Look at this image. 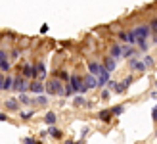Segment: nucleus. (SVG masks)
<instances>
[{
    "mask_svg": "<svg viewBox=\"0 0 157 144\" xmlns=\"http://www.w3.org/2000/svg\"><path fill=\"white\" fill-rule=\"evenodd\" d=\"M44 92L54 94V96H65V85L58 77L56 79H50V81L44 85Z\"/></svg>",
    "mask_w": 157,
    "mask_h": 144,
    "instance_id": "1",
    "label": "nucleus"
},
{
    "mask_svg": "<svg viewBox=\"0 0 157 144\" xmlns=\"http://www.w3.org/2000/svg\"><path fill=\"white\" fill-rule=\"evenodd\" d=\"M128 69L134 71V73H144L147 67H146L144 60H140V56L136 54V56H132V58H128Z\"/></svg>",
    "mask_w": 157,
    "mask_h": 144,
    "instance_id": "2",
    "label": "nucleus"
},
{
    "mask_svg": "<svg viewBox=\"0 0 157 144\" xmlns=\"http://www.w3.org/2000/svg\"><path fill=\"white\" fill-rule=\"evenodd\" d=\"M69 83H71V86L75 89L77 94H84L86 90H88V89H86V85H84V79L78 77V75H71V77H69Z\"/></svg>",
    "mask_w": 157,
    "mask_h": 144,
    "instance_id": "3",
    "label": "nucleus"
},
{
    "mask_svg": "<svg viewBox=\"0 0 157 144\" xmlns=\"http://www.w3.org/2000/svg\"><path fill=\"white\" fill-rule=\"evenodd\" d=\"M13 90L15 92H27L29 90V83H27V79L23 75L13 77Z\"/></svg>",
    "mask_w": 157,
    "mask_h": 144,
    "instance_id": "4",
    "label": "nucleus"
},
{
    "mask_svg": "<svg viewBox=\"0 0 157 144\" xmlns=\"http://www.w3.org/2000/svg\"><path fill=\"white\" fill-rule=\"evenodd\" d=\"M25 79H38V69L36 66H31V63H25L23 66V73H21Z\"/></svg>",
    "mask_w": 157,
    "mask_h": 144,
    "instance_id": "5",
    "label": "nucleus"
},
{
    "mask_svg": "<svg viewBox=\"0 0 157 144\" xmlns=\"http://www.w3.org/2000/svg\"><path fill=\"white\" fill-rule=\"evenodd\" d=\"M29 92L31 94H44V85L40 83V79H33V81L29 83Z\"/></svg>",
    "mask_w": 157,
    "mask_h": 144,
    "instance_id": "6",
    "label": "nucleus"
},
{
    "mask_svg": "<svg viewBox=\"0 0 157 144\" xmlns=\"http://www.w3.org/2000/svg\"><path fill=\"white\" fill-rule=\"evenodd\" d=\"M132 33L136 35V41H142V38L150 37V27H147V25H138V27L132 29Z\"/></svg>",
    "mask_w": 157,
    "mask_h": 144,
    "instance_id": "7",
    "label": "nucleus"
},
{
    "mask_svg": "<svg viewBox=\"0 0 157 144\" xmlns=\"http://www.w3.org/2000/svg\"><path fill=\"white\" fill-rule=\"evenodd\" d=\"M132 81H134V79H132V75H128L127 79H124V81H121V83H117L113 90H115L117 94H123V92H124V90H127L128 86H130V83H132Z\"/></svg>",
    "mask_w": 157,
    "mask_h": 144,
    "instance_id": "8",
    "label": "nucleus"
},
{
    "mask_svg": "<svg viewBox=\"0 0 157 144\" xmlns=\"http://www.w3.org/2000/svg\"><path fill=\"white\" fill-rule=\"evenodd\" d=\"M109 56H113V58L119 62L121 58H123V44H119V42H115V44H111V50H109Z\"/></svg>",
    "mask_w": 157,
    "mask_h": 144,
    "instance_id": "9",
    "label": "nucleus"
},
{
    "mask_svg": "<svg viewBox=\"0 0 157 144\" xmlns=\"http://www.w3.org/2000/svg\"><path fill=\"white\" fill-rule=\"evenodd\" d=\"M109 77H111V71L105 69V66H104V69H101V73L98 77V86H105L107 81H109Z\"/></svg>",
    "mask_w": 157,
    "mask_h": 144,
    "instance_id": "10",
    "label": "nucleus"
},
{
    "mask_svg": "<svg viewBox=\"0 0 157 144\" xmlns=\"http://www.w3.org/2000/svg\"><path fill=\"white\" fill-rule=\"evenodd\" d=\"M84 85H86V89H98V77L96 75H92V73H88L84 77Z\"/></svg>",
    "mask_w": 157,
    "mask_h": 144,
    "instance_id": "11",
    "label": "nucleus"
},
{
    "mask_svg": "<svg viewBox=\"0 0 157 144\" xmlns=\"http://www.w3.org/2000/svg\"><path fill=\"white\" fill-rule=\"evenodd\" d=\"M101 69H104V63H98V62H90V63H88V73L96 75V77H100Z\"/></svg>",
    "mask_w": 157,
    "mask_h": 144,
    "instance_id": "12",
    "label": "nucleus"
},
{
    "mask_svg": "<svg viewBox=\"0 0 157 144\" xmlns=\"http://www.w3.org/2000/svg\"><path fill=\"white\" fill-rule=\"evenodd\" d=\"M98 119H100V121H104V123H111V119H113L111 110H101L100 114H98Z\"/></svg>",
    "mask_w": 157,
    "mask_h": 144,
    "instance_id": "13",
    "label": "nucleus"
},
{
    "mask_svg": "<svg viewBox=\"0 0 157 144\" xmlns=\"http://www.w3.org/2000/svg\"><path fill=\"white\" fill-rule=\"evenodd\" d=\"M104 66H105V69H109L113 73L115 71V67H117V60L113 58V56H105V60H104Z\"/></svg>",
    "mask_w": 157,
    "mask_h": 144,
    "instance_id": "14",
    "label": "nucleus"
},
{
    "mask_svg": "<svg viewBox=\"0 0 157 144\" xmlns=\"http://www.w3.org/2000/svg\"><path fill=\"white\" fill-rule=\"evenodd\" d=\"M48 134L52 138H56V140H59V138H63V133H61L58 127H54V125H48Z\"/></svg>",
    "mask_w": 157,
    "mask_h": 144,
    "instance_id": "15",
    "label": "nucleus"
},
{
    "mask_svg": "<svg viewBox=\"0 0 157 144\" xmlns=\"http://www.w3.org/2000/svg\"><path fill=\"white\" fill-rule=\"evenodd\" d=\"M42 119H44V123H46V125H56V121H58V115L54 114V111H46Z\"/></svg>",
    "mask_w": 157,
    "mask_h": 144,
    "instance_id": "16",
    "label": "nucleus"
},
{
    "mask_svg": "<svg viewBox=\"0 0 157 144\" xmlns=\"http://www.w3.org/2000/svg\"><path fill=\"white\" fill-rule=\"evenodd\" d=\"M132 56H136V50L132 48V44H123V58H132Z\"/></svg>",
    "mask_w": 157,
    "mask_h": 144,
    "instance_id": "17",
    "label": "nucleus"
},
{
    "mask_svg": "<svg viewBox=\"0 0 157 144\" xmlns=\"http://www.w3.org/2000/svg\"><path fill=\"white\" fill-rule=\"evenodd\" d=\"M6 110H10V111H17L19 110V102L15 100V98H10V100H6Z\"/></svg>",
    "mask_w": 157,
    "mask_h": 144,
    "instance_id": "18",
    "label": "nucleus"
},
{
    "mask_svg": "<svg viewBox=\"0 0 157 144\" xmlns=\"http://www.w3.org/2000/svg\"><path fill=\"white\" fill-rule=\"evenodd\" d=\"M36 69H38V79H46V63L44 62H38L36 63Z\"/></svg>",
    "mask_w": 157,
    "mask_h": 144,
    "instance_id": "19",
    "label": "nucleus"
},
{
    "mask_svg": "<svg viewBox=\"0 0 157 144\" xmlns=\"http://www.w3.org/2000/svg\"><path fill=\"white\" fill-rule=\"evenodd\" d=\"M73 106H75V108H86V100L82 98V94L75 96V100H73Z\"/></svg>",
    "mask_w": 157,
    "mask_h": 144,
    "instance_id": "20",
    "label": "nucleus"
},
{
    "mask_svg": "<svg viewBox=\"0 0 157 144\" xmlns=\"http://www.w3.org/2000/svg\"><path fill=\"white\" fill-rule=\"evenodd\" d=\"M12 89H13V77H6V79H4L2 90H12Z\"/></svg>",
    "mask_w": 157,
    "mask_h": 144,
    "instance_id": "21",
    "label": "nucleus"
},
{
    "mask_svg": "<svg viewBox=\"0 0 157 144\" xmlns=\"http://www.w3.org/2000/svg\"><path fill=\"white\" fill-rule=\"evenodd\" d=\"M56 77H58V79H61L63 83H69V73H67V71H63V69L56 71Z\"/></svg>",
    "mask_w": 157,
    "mask_h": 144,
    "instance_id": "22",
    "label": "nucleus"
},
{
    "mask_svg": "<svg viewBox=\"0 0 157 144\" xmlns=\"http://www.w3.org/2000/svg\"><path fill=\"white\" fill-rule=\"evenodd\" d=\"M19 102L25 104V106H29V104H33V98H29L25 92H19Z\"/></svg>",
    "mask_w": 157,
    "mask_h": 144,
    "instance_id": "23",
    "label": "nucleus"
},
{
    "mask_svg": "<svg viewBox=\"0 0 157 144\" xmlns=\"http://www.w3.org/2000/svg\"><path fill=\"white\" fill-rule=\"evenodd\" d=\"M123 111H124V108H123V106H113V108H111V114H113V117H119V115H123Z\"/></svg>",
    "mask_w": 157,
    "mask_h": 144,
    "instance_id": "24",
    "label": "nucleus"
},
{
    "mask_svg": "<svg viewBox=\"0 0 157 144\" xmlns=\"http://www.w3.org/2000/svg\"><path fill=\"white\" fill-rule=\"evenodd\" d=\"M144 63H146V67H153V66H155V60L151 58V56L146 54V56H144Z\"/></svg>",
    "mask_w": 157,
    "mask_h": 144,
    "instance_id": "25",
    "label": "nucleus"
},
{
    "mask_svg": "<svg viewBox=\"0 0 157 144\" xmlns=\"http://www.w3.org/2000/svg\"><path fill=\"white\" fill-rule=\"evenodd\" d=\"M0 71H2V73L10 71V62H8V60H2V62H0Z\"/></svg>",
    "mask_w": 157,
    "mask_h": 144,
    "instance_id": "26",
    "label": "nucleus"
},
{
    "mask_svg": "<svg viewBox=\"0 0 157 144\" xmlns=\"http://www.w3.org/2000/svg\"><path fill=\"white\" fill-rule=\"evenodd\" d=\"M33 115H35V110H27V111H21V119H25V121H27V119H31Z\"/></svg>",
    "mask_w": 157,
    "mask_h": 144,
    "instance_id": "27",
    "label": "nucleus"
},
{
    "mask_svg": "<svg viewBox=\"0 0 157 144\" xmlns=\"http://www.w3.org/2000/svg\"><path fill=\"white\" fill-rule=\"evenodd\" d=\"M33 102L38 104V106H44V104H46V96L44 94H38V98H33Z\"/></svg>",
    "mask_w": 157,
    "mask_h": 144,
    "instance_id": "28",
    "label": "nucleus"
},
{
    "mask_svg": "<svg viewBox=\"0 0 157 144\" xmlns=\"http://www.w3.org/2000/svg\"><path fill=\"white\" fill-rule=\"evenodd\" d=\"M127 44H136V35L132 33V31L127 33Z\"/></svg>",
    "mask_w": 157,
    "mask_h": 144,
    "instance_id": "29",
    "label": "nucleus"
},
{
    "mask_svg": "<svg viewBox=\"0 0 157 144\" xmlns=\"http://www.w3.org/2000/svg\"><path fill=\"white\" fill-rule=\"evenodd\" d=\"M10 58H12V60H19V58H21V50H19V48H13L12 54H10Z\"/></svg>",
    "mask_w": 157,
    "mask_h": 144,
    "instance_id": "30",
    "label": "nucleus"
},
{
    "mask_svg": "<svg viewBox=\"0 0 157 144\" xmlns=\"http://www.w3.org/2000/svg\"><path fill=\"white\" fill-rule=\"evenodd\" d=\"M75 94V89L71 86V83H65V96H73Z\"/></svg>",
    "mask_w": 157,
    "mask_h": 144,
    "instance_id": "31",
    "label": "nucleus"
},
{
    "mask_svg": "<svg viewBox=\"0 0 157 144\" xmlns=\"http://www.w3.org/2000/svg\"><path fill=\"white\" fill-rule=\"evenodd\" d=\"M136 44H138L140 48H142V50H144V52L147 50V46H150V44H147V38H142V41H136Z\"/></svg>",
    "mask_w": 157,
    "mask_h": 144,
    "instance_id": "32",
    "label": "nucleus"
},
{
    "mask_svg": "<svg viewBox=\"0 0 157 144\" xmlns=\"http://www.w3.org/2000/svg\"><path fill=\"white\" fill-rule=\"evenodd\" d=\"M150 31H151L153 35H157V18L151 19V23H150Z\"/></svg>",
    "mask_w": 157,
    "mask_h": 144,
    "instance_id": "33",
    "label": "nucleus"
},
{
    "mask_svg": "<svg viewBox=\"0 0 157 144\" xmlns=\"http://www.w3.org/2000/svg\"><path fill=\"white\" fill-rule=\"evenodd\" d=\"M109 94H111V92H109V89L101 90V100H107V98H109Z\"/></svg>",
    "mask_w": 157,
    "mask_h": 144,
    "instance_id": "34",
    "label": "nucleus"
},
{
    "mask_svg": "<svg viewBox=\"0 0 157 144\" xmlns=\"http://www.w3.org/2000/svg\"><path fill=\"white\" fill-rule=\"evenodd\" d=\"M23 142H25V144H36L38 140H35V138H31V137H27V138L23 140Z\"/></svg>",
    "mask_w": 157,
    "mask_h": 144,
    "instance_id": "35",
    "label": "nucleus"
},
{
    "mask_svg": "<svg viewBox=\"0 0 157 144\" xmlns=\"http://www.w3.org/2000/svg\"><path fill=\"white\" fill-rule=\"evenodd\" d=\"M8 119H10V117H8V114H4V111H0V121H8Z\"/></svg>",
    "mask_w": 157,
    "mask_h": 144,
    "instance_id": "36",
    "label": "nucleus"
},
{
    "mask_svg": "<svg viewBox=\"0 0 157 144\" xmlns=\"http://www.w3.org/2000/svg\"><path fill=\"white\" fill-rule=\"evenodd\" d=\"M151 119H153V121H157V106L151 110Z\"/></svg>",
    "mask_w": 157,
    "mask_h": 144,
    "instance_id": "37",
    "label": "nucleus"
},
{
    "mask_svg": "<svg viewBox=\"0 0 157 144\" xmlns=\"http://www.w3.org/2000/svg\"><path fill=\"white\" fill-rule=\"evenodd\" d=\"M4 79H6L4 73H0V90H2V86H4Z\"/></svg>",
    "mask_w": 157,
    "mask_h": 144,
    "instance_id": "38",
    "label": "nucleus"
},
{
    "mask_svg": "<svg viewBox=\"0 0 157 144\" xmlns=\"http://www.w3.org/2000/svg\"><path fill=\"white\" fill-rule=\"evenodd\" d=\"M38 137H40V138H46V137H48V131H42L40 134H38Z\"/></svg>",
    "mask_w": 157,
    "mask_h": 144,
    "instance_id": "39",
    "label": "nucleus"
},
{
    "mask_svg": "<svg viewBox=\"0 0 157 144\" xmlns=\"http://www.w3.org/2000/svg\"><path fill=\"white\" fill-rule=\"evenodd\" d=\"M151 98H153V100H157V90H153V92H151Z\"/></svg>",
    "mask_w": 157,
    "mask_h": 144,
    "instance_id": "40",
    "label": "nucleus"
},
{
    "mask_svg": "<svg viewBox=\"0 0 157 144\" xmlns=\"http://www.w3.org/2000/svg\"><path fill=\"white\" fill-rule=\"evenodd\" d=\"M63 144H75V140H65Z\"/></svg>",
    "mask_w": 157,
    "mask_h": 144,
    "instance_id": "41",
    "label": "nucleus"
},
{
    "mask_svg": "<svg viewBox=\"0 0 157 144\" xmlns=\"http://www.w3.org/2000/svg\"><path fill=\"white\" fill-rule=\"evenodd\" d=\"M155 137H157V133H155Z\"/></svg>",
    "mask_w": 157,
    "mask_h": 144,
    "instance_id": "42",
    "label": "nucleus"
}]
</instances>
